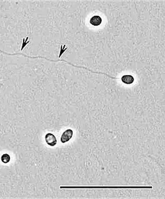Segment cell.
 Here are the masks:
<instances>
[{"mask_svg": "<svg viewBox=\"0 0 165 199\" xmlns=\"http://www.w3.org/2000/svg\"><path fill=\"white\" fill-rule=\"evenodd\" d=\"M61 189H152V186H85V187H79V186H60Z\"/></svg>", "mask_w": 165, "mask_h": 199, "instance_id": "obj_1", "label": "cell"}, {"mask_svg": "<svg viewBox=\"0 0 165 199\" xmlns=\"http://www.w3.org/2000/svg\"><path fill=\"white\" fill-rule=\"evenodd\" d=\"M73 131L72 129H67L63 133V134H62V137H61V142L62 143H66L67 142H69V140H70L71 139V138L73 137Z\"/></svg>", "mask_w": 165, "mask_h": 199, "instance_id": "obj_2", "label": "cell"}, {"mask_svg": "<svg viewBox=\"0 0 165 199\" xmlns=\"http://www.w3.org/2000/svg\"><path fill=\"white\" fill-rule=\"evenodd\" d=\"M45 140L47 145L50 146V147H53L54 146H56L57 144V138L55 137V135L52 134V133H47L45 136Z\"/></svg>", "mask_w": 165, "mask_h": 199, "instance_id": "obj_3", "label": "cell"}, {"mask_svg": "<svg viewBox=\"0 0 165 199\" xmlns=\"http://www.w3.org/2000/svg\"><path fill=\"white\" fill-rule=\"evenodd\" d=\"M122 82L126 84H131L134 82V78L131 75H125L121 78Z\"/></svg>", "mask_w": 165, "mask_h": 199, "instance_id": "obj_4", "label": "cell"}, {"mask_svg": "<svg viewBox=\"0 0 165 199\" xmlns=\"http://www.w3.org/2000/svg\"><path fill=\"white\" fill-rule=\"evenodd\" d=\"M102 18L99 15H94L90 19V24H92V26H99L102 23Z\"/></svg>", "mask_w": 165, "mask_h": 199, "instance_id": "obj_5", "label": "cell"}, {"mask_svg": "<svg viewBox=\"0 0 165 199\" xmlns=\"http://www.w3.org/2000/svg\"><path fill=\"white\" fill-rule=\"evenodd\" d=\"M1 162L3 163H7L11 161V156H10L8 154H4L1 156Z\"/></svg>", "mask_w": 165, "mask_h": 199, "instance_id": "obj_6", "label": "cell"}, {"mask_svg": "<svg viewBox=\"0 0 165 199\" xmlns=\"http://www.w3.org/2000/svg\"><path fill=\"white\" fill-rule=\"evenodd\" d=\"M28 40H29V37H27L26 38L23 39V42H22V46H21V50H23L24 48V47L27 46V44L29 43L30 41H29Z\"/></svg>", "mask_w": 165, "mask_h": 199, "instance_id": "obj_7", "label": "cell"}, {"mask_svg": "<svg viewBox=\"0 0 165 199\" xmlns=\"http://www.w3.org/2000/svg\"><path fill=\"white\" fill-rule=\"evenodd\" d=\"M67 49V47H66V45H64V46H61L60 47V52H59V57H61L62 55H63L64 53L66 52V50Z\"/></svg>", "mask_w": 165, "mask_h": 199, "instance_id": "obj_8", "label": "cell"}]
</instances>
